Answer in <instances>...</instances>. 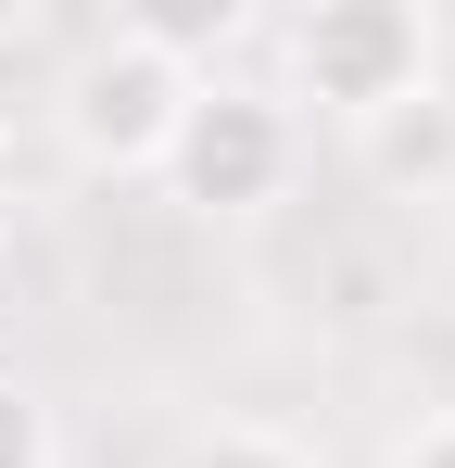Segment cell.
I'll use <instances>...</instances> for the list:
<instances>
[{
    "instance_id": "1",
    "label": "cell",
    "mask_w": 455,
    "mask_h": 468,
    "mask_svg": "<svg viewBox=\"0 0 455 468\" xmlns=\"http://www.w3.org/2000/svg\"><path fill=\"white\" fill-rule=\"evenodd\" d=\"M190 89H203L190 38L152 26V13H127V26L76 38L64 89H51V127H64V153L89 165V177H152L164 140H177V114H190Z\"/></svg>"
},
{
    "instance_id": "2",
    "label": "cell",
    "mask_w": 455,
    "mask_h": 468,
    "mask_svg": "<svg viewBox=\"0 0 455 468\" xmlns=\"http://www.w3.org/2000/svg\"><path fill=\"white\" fill-rule=\"evenodd\" d=\"M279 51H291V89L279 101H316L342 140L443 89V26L418 0H316V13L279 26Z\"/></svg>"
},
{
    "instance_id": "3",
    "label": "cell",
    "mask_w": 455,
    "mask_h": 468,
    "mask_svg": "<svg viewBox=\"0 0 455 468\" xmlns=\"http://www.w3.org/2000/svg\"><path fill=\"white\" fill-rule=\"evenodd\" d=\"M291 165H303V114L279 101V89H253V77H203L152 177H164L190 216H266V203L291 190Z\"/></svg>"
},
{
    "instance_id": "4",
    "label": "cell",
    "mask_w": 455,
    "mask_h": 468,
    "mask_svg": "<svg viewBox=\"0 0 455 468\" xmlns=\"http://www.w3.org/2000/svg\"><path fill=\"white\" fill-rule=\"evenodd\" d=\"M354 153H367V177H392V190H443L455 177V89H430V101L354 127Z\"/></svg>"
},
{
    "instance_id": "5",
    "label": "cell",
    "mask_w": 455,
    "mask_h": 468,
    "mask_svg": "<svg viewBox=\"0 0 455 468\" xmlns=\"http://www.w3.org/2000/svg\"><path fill=\"white\" fill-rule=\"evenodd\" d=\"M164 468H316L291 431H266V418H203V431H177Z\"/></svg>"
},
{
    "instance_id": "6",
    "label": "cell",
    "mask_w": 455,
    "mask_h": 468,
    "mask_svg": "<svg viewBox=\"0 0 455 468\" xmlns=\"http://www.w3.org/2000/svg\"><path fill=\"white\" fill-rule=\"evenodd\" d=\"M0 468H64V443H51V405L0 367Z\"/></svg>"
},
{
    "instance_id": "7",
    "label": "cell",
    "mask_w": 455,
    "mask_h": 468,
    "mask_svg": "<svg viewBox=\"0 0 455 468\" xmlns=\"http://www.w3.org/2000/svg\"><path fill=\"white\" fill-rule=\"evenodd\" d=\"M379 468H455V418H418V431H405Z\"/></svg>"
},
{
    "instance_id": "8",
    "label": "cell",
    "mask_w": 455,
    "mask_h": 468,
    "mask_svg": "<svg viewBox=\"0 0 455 468\" xmlns=\"http://www.w3.org/2000/svg\"><path fill=\"white\" fill-rule=\"evenodd\" d=\"M0 216H13V140H0Z\"/></svg>"
}]
</instances>
